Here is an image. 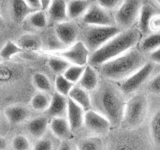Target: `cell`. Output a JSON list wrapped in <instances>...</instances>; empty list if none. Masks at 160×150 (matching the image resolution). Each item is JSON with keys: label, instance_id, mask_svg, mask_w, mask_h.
<instances>
[{"label": "cell", "instance_id": "obj_1", "mask_svg": "<svg viewBox=\"0 0 160 150\" xmlns=\"http://www.w3.org/2000/svg\"><path fill=\"white\" fill-rule=\"evenodd\" d=\"M94 91L91 99L94 111L104 116L113 126L121 124L126 101L120 89L110 83H104Z\"/></svg>", "mask_w": 160, "mask_h": 150}, {"label": "cell", "instance_id": "obj_2", "mask_svg": "<svg viewBox=\"0 0 160 150\" xmlns=\"http://www.w3.org/2000/svg\"><path fill=\"white\" fill-rule=\"evenodd\" d=\"M146 62L145 55L134 47L120 56L98 66L99 73L106 79L123 81L138 71Z\"/></svg>", "mask_w": 160, "mask_h": 150}, {"label": "cell", "instance_id": "obj_3", "mask_svg": "<svg viewBox=\"0 0 160 150\" xmlns=\"http://www.w3.org/2000/svg\"><path fill=\"white\" fill-rule=\"evenodd\" d=\"M140 37H141V34L136 28L122 30L116 36H114L108 42L105 43L103 46L89 55V64L93 66H100L101 64L120 56L136 46Z\"/></svg>", "mask_w": 160, "mask_h": 150}, {"label": "cell", "instance_id": "obj_4", "mask_svg": "<svg viewBox=\"0 0 160 150\" xmlns=\"http://www.w3.org/2000/svg\"><path fill=\"white\" fill-rule=\"evenodd\" d=\"M148 100L144 94H135L126 101L121 124L125 128L133 129L141 125L147 117Z\"/></svg>", "mask_w": 160, "mask_h": 150}, {"label": "cell", "instance_id": "obj_5", "mask_svg": "<svg viewBox=\"0 0 160 150\" xmlns=\"http://www.w3.org/2000/svg\"><path fill=\"white\" fill-rule=\"evenodd\" d=\"M121 31L122 30L116 25H113V26H89L84 32L82 42L89 53H93Z\"/></svg>", "mask_w": 160, "mask_h": 150}, {"label": "cell", "instance_id": "obj_6", "mask_svg": "<svg viewBox=\"0 0 160 150\" xmlns=\"http://www.w3.org/2000/svg\"><path fill=\"white\" fill-rule=\"evenodd\" d=\"M143 2L138 0H126L122 1L121 5L118 7L114 16V23L120 29H131L133 25L138 21L140 10Z\"/></svg>", "mask_w": 160, "mask_h": 150}, {"label": "cell", "instance_id": "obj_7", "mask_svg": "<svg viewBox=\"0 0 160 150\" xmlns=\"http://www.w3.org/2000/svg\"><path fill=\"white\" fill-rule=\"evenodd\" d=\"M153 71L154 64L150 61H147L138 71L132 74L130 77L123 80L121 85H120V91L124 95H130L136 92L144 83L149 81Z\"/></svg>", "mask_w": 160, "mask_h": 150}, {"label": "cell", "instance_id": "obj_8", "mask_svg": "<svg viewBox=\"0 0 160 150\" xmlns=\"http://www.w3.org/2000/svg\"><path fill=\"white\" fill-rule=\"evenodd\" d=\"M54 53L57 57L66 60L67 62L75 66H85L88 62L90 55L82 41H76L69 48L62 50V51H55Z\"/></svg>", "mask_w": 160, "mask_h": 150}, {"label": "cell", "instance_id": "obj_9", "mask_svg": "<svg viewBox=\"0 0 160 150\" xmlns=\"http://www.w3.org/2000/svg\"><path fill=\"white\" fill-rule=\"evenodd\" d=\"M83 22L90 26H113L114 21L107 10L101 8L97 3L91 4L83 15Z\"/></svg>", "mask_w": 160, "mask_h": 150}, {"label": "cell", "instance_id": "obj_10", "mask_svg": "<svg viewBox=\"0 0 160 150\" xmlns=\"http://www.w3.org/2000/svg\"><path fill=\"white\" fill-rule=\"evenodd\" d=\"M84 125L90 132L96 135H102L109 131L111 124L101 114L90 109L84 113Z\"/></svg>", "mask_w": 160, "mask_h": 150}, {"label": "cell", "instance_id": "obj_11", "mask_svg": "<svg viewBox=\"0 0 160 150\" xmlns=\"http://www.w3.org/2000/svg\"><path fill=\"white\" fill-rule=\"evenodd\" d=\"M77 34V27L71 22L66 21L58 23L55 27V36L58 39V41L69 47L76 42Z\"/></svg>", "mask_w": 160, "mask_h": 150}, {"label": "cell", "instance_id": "obj_12", "mask_svg": "<svg viewBox=\"0 0 160 150\" xmlns=\"http://www.w3.org/2000/svg\"><path fill=\"white\" fill-rule=\"evenodd\" d=\"M84 110L72 101L71 99L67 100V121L71 131H76L84 125Z\"/></svg>", "mask_w": 160, "mask_h": 150}, {"label": "cell", "instance_id": "obj_13", "mask_svg": "<svg viewBox=\"0 0 160 150\" xmlns=\"http://www.w3.org/2000/svg\"><path fill=\"white\" fill-rule=\"evenodd\" d=\"M67 111V99L61 94L55 92L50 100V104L46 110L49 116L55 117H64Z\"/></svg>", "mask_w": 160, "mask_h": 150}, {"label": "cell", "instance_id": "obj_14", "mask_svg": "<svg viewBox=\"0 0 160 150\" xmlns=\"http://www.w3.org/2000/svg\"><path fill=\"white\" fill-rule=\"evenodd\" d=\"M155 13H156V10H155L152 4L143 3L141 10H140L138 21H137L138 31L140 32V34H144V35L150 34V29H149L150 20H151L152 16Z\"/></svg>", "mask_w": 160, "mask_h": 150}, {"label": "cell", "instance_id": "obj_15", "mask_svg": "<svg viewBox=\"0 0 160 150\" xmlns=\"http://www.w3.org/2000/svg\"><path fill=\"white\" fill-rule=\"evenodd\" d=\"M52 132L56 137L62 139L64 141H67L72 137V131L70 129L69 123L67 119L64 117H55L51 120L50 123Z\"/></svg>", "mask_w": 160, "mask_h": 150}, {"label": "cell", "instance_id": "obj_16", "mask_svg": "<svg viewBox=\"0 0 160 150\" xmlns=\"http://www.w3.org/2000/svg\"><path fill=\"white\" fill-rule=\"evenodd\" d=\"M69 99H71L77 105H79L85 112L88 110L92 109V103H91V97L88 94L87 91H85L79 86H73L70 90L68 94Z\"/></svg>", "mask_w": 160, "mask_h": 150}, {"label": "cell", "instance_id": "obj_17", "mask_svg": "<svg viewBox=\"0 0 160 150\" xmlns=\"http://www.w3.org/2000/svg\"><path fill=\"white\" fill-rule=\"evenodd\" d=\"M48 14L50 19L55 22H66L68 19L66 1H64V0H53V1H51L48 8Z\"/></svg>", "mask_w": 160, "mask_h": 150}, {"label": "cell", "instance_id": "obj_18", "mask_svg": "<svg viewBox=\"0 0 160 150\" xmlns=\"http://www.w3.org/2000/svg\"><path fill=\"white\" fill-rule=\"evenodd\" d=\"M78 83L79 87L84 89L85 91H94L98 87L99 83L97 72L91 66H86Z\"/></svg>", "mask_w": 160, "mask_h": 150}, {"label": "cell", "instance_id": "obj_19", "mask_svg": "<svg viewBox=\"0 0 160 150\" xmlns=\"http://www.w3.org/2000/svg\"><path fill=\"white\" fill-rule=\"evenodd\" d=\"M29 110L23 105H12L5 110V116L11 124H19L29 116Z\"/></svg>", "mask_w": 160, "mask_h": 150}, {"label": "cell", "instance_id": "obj_20", "mask_svg": "<svg viewBox=\"0 0 160 150\" xmlns=\"http://www.w3.org/2000/svg\"><path fill=\"white\" fill-rule=\"evenodd\" d=\"M90 5L91 4L89 1H83V0H71L66 2L67 17L70 19L80 17L85 14Z\"/></svg>", "mask_w": 160, "mask_h": 150}, {"label": "cell", "instance_id": "obj_21", "mask_svg": "<svg viewBox=\"0 0 160 150\" xmlns=\"http://www.w3.org/2000/svg\"><path fill=\"white\" fill-rule=\"evenodd\" d=\"M11 8L13 20L17 23H21L27 16L33 13L32 10L27 6L25 0H14L11 2Z\"/></svg>", "mask_w": 160, "mask_h": 150}, {"label": "cell", "instance_id": "obj_22", "mask_svg": "<svg viewBox=\"0 0 160 150\" xmlns=\"http://www.w3.org/2000/svg\"><path fill=\"white\" fill-rule=\"evenodd\" d=\"M160 47V33H150L140 42L139 50L143 54L151 53Z\"/></svg>", "mask_w": 160, "mask_h": 150}, {"label": "cell", "instance_id": "obj_23", "mask_svg": "<svg viewBox=\"0 0 160 150\" xmlns=\"http://www.w3.org/2000/svg\"><path fill=\"white\" fill-rule=\"evenodd\" d=\"M48 121L45 117H37L32 120H30L27 128L30 134L33 135L34 137L40 138L44 134L45 130L47 128Z\"/></svg>", "mask_w": 160, "mask_h": 150}, {"label": "cell", "instance_id": "obj_24", "mask_svg": "<svg viewBox=\"0 0 160 150\" xmlns=\"http://www.w3.org/2000/svg\"><path fill=\"white\" fill-rule=\"evenodd\" d=\"M18 46L22 50H31V51H35V50H39L41 47V40H40L36 35L32 34H26L18 40L17 43Z\"/></svg>", "mask_w": 160, "mask_h": 150}, {"label": "cell", "instance_id": "obj_25", "mask_svg": "<svg viewBox=\"0 0 160 150\" xmlns=\"http://www.w3.org/2000/svg\"><path fill=\"white\" fill-rule=\"evenodd\" d=\"M150 133L155 145L160 147V107L154 112L150 120Z\"/></svg>", "mask_w": 160, "mask_h": 150}, {"label": "cell", "instance_id": "obj_26", "mask_svg": "<svg viewBox=\"0 0 160 150\" xmlns=\"http://www.w3.org/2000/svg\"><path fill=\"white\" fill-rule=\"evenodd\" d=\"M48 66L51 68L53 72L57 73L58 75H63L64 72L66 71L71 65H70V63L67 62L66 60L57 57V56H53L49 58Z\"/></svg>", "mask_w": 160, "mask_h": 150}, {"label": "cell", "instance_id": "obj_27", "mask_svg": "<svg viewBox=\"0 0 160 150\" xmlns=\"http://www.w3.org/2000/svg\"><path fill=\"white\" fill-rule=\"evenodd\" d=\"M32 82L34 84V86L41 92H48L51 90L50 80L44 73H41V72L35 73L32 77Z\"/></svg>", "mask_w": 160, "mask_h": 150}, {"label": "cell", "instance_id": "obj_28", "mask_svg": "<svg viewBox=\"0 0 160 150\" xmlns=\"http://www.w3.org/2000/svg\"><path fill=\"white\" fill-rule=\"evenodd\" d=\"M28 21L34 28L43 29L47 25V17L43 10L35 11L28 16Z\"/></svg>", "mask_w": 160, "mask_h": 150}, {"label": "cell", "instance_id": "obj_29", "mask_svg": "<svg viewBox=\"0 0 160 150\" xmlns=\"http://www.w3.org/2000/svg\"><path fill=\"white\" fill-rule=\"evenodd\" d=\"M50 104V100L47 95L44 93H37L35 94L31 99V106L33 109L37 111H44L47 110Z\"/></svg>", "mask_w": 160, "mask_h": 150}, {"label": "cell", "instance_id": "obj_30", "mask_svg": "<svg viewBox=\"0 0 160 150\" xmlns=\"http://www.w3.org/2000/svg\"><path fill=\"white\" fill-rule=\"evenodd\" d=\"M22 51L23 50L16 43H14L13 41H7L3 46V48L1 49V51H0V57L4 60H8L11 57H13L14 55H16Z\"/></svg>", "mask_w": 160, "mask_h": 150}, {"label": "cell", "instance_id": "obj_31", "mask_svg": "<svg viewBox=\"0 0 160 150\" xmlns=\"http://www.w3.org/2000/svg\"><path fill=\"white\" fill-rule=\"evenodd\" d=\"M72 87L73 84L70 83L63 75H57L55 78V88L57 93L61 94L62 96H67Z\"/></svg>", "mask_w": 160, "mask_h": 150}, {"label": "cell", "instance_id": "obj_32", "mask_svg": "<svg viewBox=\"0 0 160 150\" xmlns=\"http://www.w3.org/2000/svg\"><path fill=\"white\" fill-rule=\"evenodd\" d=\"M85 66H75V65H72L70 66L66 71L64 72L63 76L66 78L70 83H76L78 82L80 78H81L82 74L84 72Z\"/></svg>", "mask_w": 160, "mask_h": 150}, {"label": "cell", "instance_id": "obj_33", "mask_svg": "<svg viewBox=\"0 0 160 150\" xmlns=\"http://www.w3.org/2000/svg\"><path fill=\"white\" fill-rule=\"evenodd\" d=\"M101 140L97 137H90L80 140L77 148L78 150H101Z\"/></svg>", "mask_w": 160, "mask_h": 150}, {"label": "cell", "instance_id": "obj_34", "mask_svg": "<svg viewBox=\"0 0 160 150\" xmlns=\"http://www.w3.org/2000/svg\"><path fill=\"white\" fill-rule=\"evenodd\" d=\"M12 147L14 150H29L30 143L23 135H17L12 140Z\"/></svg>", "mask_w": 160, "mask_h": 150}, {"label": "cell", "instance_id": "obj_35", "mask_svg": "<svg viewBox=\"0 0 160 150\" xmlns=\"http://www.w3.org/2000/svg\"><path fill=\"white\" fill-rule=\"evenodd\" d=\"M147 91L154 95H160V72L151 77L147 82Z\"/></svg>", "mask_w": 160, "mask_h": 150}, {"label": "cell", "instance_id": "obj_36", "mask_svg": "<svg viewBox=\"0 0 160 150\" xmlns=\"http://www.w3.org/2000/svg\"><path fill=\"white\" fill-rule=\"evenodd\" d=\"M122 1L120 0H99L97 1V4L100 7L105 9V10H112L115 8H118L121 5Z\"/></svg>", "mask_w": 160, "mask_h": 150}, {"label": "cell", "instance_id": "obj_37", "mask_svg": "<svg viewBox=\"0 0 160 150\" xmlns=\"http://www.w3.org/2000/svg\"><path fill=\"white\" fill-rule=\"evenodd\" d=\"M150 33H160V13H155L151 20H150L149 24Z\"/></svg>", "mask_w": 160, "mask_h": 150}, {"label": "cell", "instance_id": "obj_38", "mask_svg": "<svg viewBox=\"0 0 160 150\" xmlns=\"http://www.w3.org/2000/svg\"><path fill=\"white\" fill-rule=\"evenodd\" d=\"M53 143L49 139H40L35 143L32 150H52Z\"/></svg>", "mask_w": 160, "mask_h": 150}, {"label": "cell", "instance_id": "obj_39", "mask_svg": "<svg viewBox=\"0 0 160 150\" xmlns=\"http://www.w3.org/2000/svg\"><path fill=\"white\" fill-rule=\"evenodd\" d=\"M13 72L9 70L7 67H1L0 68V81H6L12 78Z\"/></svg>", "mask_w": 160, "mask_h": 150}, {"label": "cell", "instance_id": "obj_40", "mask_svg": "<svg viewBox=\"0 0 160 150\" xmlns=\"http://www.w3.org/2000/svg\"><path fill=\"white\" fill-rule=\"evenodd\" d=\"M27 6L32 10L33 12L35 11H39V9L41 8V1L40 0H25Z\"/></svg>", "mask_w": 160, "mask_h": 150}, {"label": "cell", "instance_id": "obj_41", "mask_svg": "<svg viewBox=\"0 0 160 150\" xmlns=\"http://www.w3.org/2000/svg\"><path fill=\"white\" fill-rule=\"evenodd\" d=\"M149 60H150V62H152V63L160 64V47L149 54Z\"/></svg>", "mask_w": 160, "mask_h": 150}, {"label": "cell", "instance_id": "obj_42", "mask_svg": "<svg viewBox=\"0 0 160 150\" xmlns=\"http://www.w3.org/2000/svg\"><path fill=\"white\" fill-rule=\"evenodd\" d=\"M57 150H72V148H71V145L69 144V142L63 141L61 144H60V146L58 147Z\"/></svg>", "mask_w": 160, "mask_h": 150}, {"label": "cell", "instance_id": "obj_43", "mask_svg": "<svg viewBox=\"0 0 160 150\" xmlns=\"http://www.w3.org/2000/svg\"><path fill=\"white\" fill-rule=\"evenodd\" d=\"M7 147V142L6 139L0 136V150H5Z\"/></svg>", "mask_w": 160, "mask_h": 150}, {"label": "cell", "instance_id": "obj_44", "mask_svg": "<svg viewBox=\"0 0 160 150\" xmlns=\"http://www.w3.org/2000/svg\"><path fill=\"white\" fill-rule=\"evenodd\" d=\"M50 3L51 1H49V0H42L41 1V8L44 10V9H48L49 6H50Z\"/></svg>", "mask_w": 160, "mask_h": 150}, {"label": "cell", "instance_id": "obj_45", "mask_svg": "<svg viewBox=\"0 0 160 150\" xmlns=\"http://www.w3.org/2000/svg\"><path fill=\"white\" fill-rule=\"evenodd\" d=\"M4 26H5V21L3 17L1 16V14H0V28H3Z\"/></svg>", "mask_w": 160, "mask_h": 150}, {"label": "cell", "instance_id": "obj_46", "mask_svg": "<svg viewBox=\"0 0 160 150\" xmlns=\"http://www.w3.org/2000/svg\"><path fill=\"white\" fill-rule=\"evenodd\" d=\"M156 3H158V4H159V6H160V1H157Z\"/></svg>", "mask_w": 160, "mask_h": 150}, {"label": "cell", "instance_id": "obj_47", "mask_svg": "<svg viewBox=\"0 0 160 150\" xmlns=\"http://www.w3.org/2000/svg\"><path fill=\"white\" fill-rule=\"evenodd\" d=\"M0 121H1V116H0Z\"/></svg>", "mask_w": 160, "mask_h": 150}]
</instances>
